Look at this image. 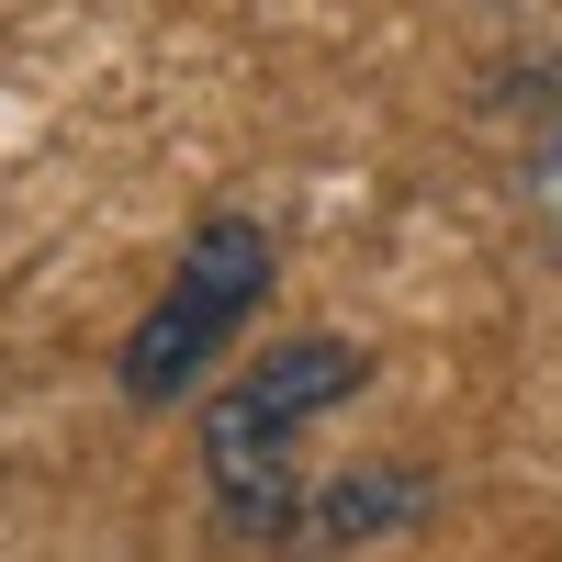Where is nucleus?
<instances>
[{
  "instance_id": "nucleus-1",
  "label": "nucleus",
  "mask_w": 562,
  "mask_h": 562,
  "mask_svg": "<svg viewBox=\"0 0 562 562\" xmlns=\"http://www.w3.org/2000/svg\"><path fill=\"white\" fill-rule=\"evenodd\" d=\"M360 383H371V360H360L349 338H281V349H259L237 383L203 405V484H214V506H225V529L293 540V518H304L293 450H304L315 416H338Z\"/></svg>"
},
{
  "instance_id": "nucleus-2",
  "label": "nucleus",
  "mask_w": 562,
  "mask_h": 562,
  "mask_svg": "<svg viewBox=\"0 0 562 562\" xmlns=\"http://www.w3.org/2000/svg\"><path fill=\"white\" fill-rule=\"evenodd\" d=\"M259 293H270V225L259 214H203L180 270H169V293L124 338V405H180L225 360V338L259 315Z\"/></svg>"
},
{
  "instance_id": "nucleus-3",
  "label": "nucleus",
  "mask_w": 562,
  "mask_h": 562,
  "mask_svg": "<svg viewBox=\"0 0 562 562\" xmlns=\"http://www.w3.org/2000/svg\"><path fill=\"white\" fill-rule=\"evenodd\" d=\"M394 518H416V484H405V473H394V484H338V495H315L304 518H293V540H304V551H338V540L394 529Z\"/></svg>"
},
{
  "instance_id": "nucleus-4",
  "label": "nucleus",
  "mask_w": 562,
  "mask_h": 562,
  "mask_svg": "<svg viewBox=\"0 0 562 562\" xmlns=\"http://www.w3.org/2000/svg\"><path fill=\"white\" fill-rule=\"evenodd\" d=\"M529 192H540V225H551V237H562V135H551V147H540V169H529Z\"/></svg>"
}]
</instances>
